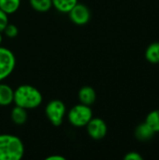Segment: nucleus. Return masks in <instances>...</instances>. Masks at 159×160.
<instances>
[{
	"label": "nucleus",
	"instance_id": "nucleus-1",
	"mask_svg": "<svg viewBox=\"0 0 159 160\" xmlns=\"http://www.w3.org/2000/svg\"><path fill=\"white\" fill-rule=\"evenodd\" d=\"M43 100L40 91L33 85L22 84L14 90L15 105L25 110H33L41 105Z\"/></svg>",
	"mask_w": 159,
	"mask_h": 160
},
{
	"label": "nucleus",
	"instance_id": "nucleus-2",
	"mask_svg": "<svg viewBox=\"0 0 159 160\" xmlns=\"http://www.w3.org/2000/svg\"><path fill=\"white\" fill-rule=\"evenodd\" d=\"M24 155L22 141L12 134H0V160H21Z\"/></svg>",
	"mask_w": 159,
	"mask_h": 160
},
{
	"label": "nucleus",
	"instance_id": "nucleus-3",
	"mask_svg": "<svg viewBox=\"0 0 159 160\" xmlns=\"http://www.w3.org/2000/svg\"><path fill=\"white\" fill-rule=\"evenodd\" d=\"M67 118L73 127L83 128L93 118V111L90 106L80 103L69 110Z\"/></svg>",
	"mask_w": 159,
	"mask_h": 160
},
{
	"label": "nucleus",
	"instance_id": "nucleus-4",
	"mask_svg": "<svg viewBox=\"0 0 159 160\" xmlns=\"http://www.w3.org/2000/svg\"><path fill=\"white\" fill-rule=\"evenodd\" d=\"M66 112V105L60 99L51 100L45 108L46 117L48 118L50 123L54 127H59L62 125Z\"/></svg>",
	"mask_w": 159,
	"mask_h": 160
},
{
	"label": "nucleus",
	"instance_id": "nucleus-5",
	"mask_svg": "<svg viewBox=\"0 0 159 160\" xmlns=\"http://www.w3.org/2000/svg\"><path fill=\"white\" fill-rule=\"evenodd\" d=\"M16 58L14 53L7 48L0 46V82L7 79L14 70Z\"/></svg>",
	"mask_w": 159,
	"mask_h": 160
},
{
	"label": "nucleus",
	"instance_id": "nucleus-6",
	"mask_svg": "<svg viewBox=\"0 0 159 160\" xmlns=\"http://www.w3.org/2000/svg\"><path fill=\"white\" fill-rule=\"evenodd\" d=\"M70 21L77 25H84L91 19V11L89 8L82 3H77L67 13Z\"/></svg>",
	"mask_w": 159,
	"mask_h": 160
},
{
	"label": "nucleus",
	"instance_id": "nucleus-7",
	"mask_svg": "<svg viewBox=\"0 0 159 160\" xmlns=\"http://www.w3.org/2000/svg\"><path fill=\"white\" fill-rule=\"evenodd\" d=\"M85 127L89 137L96 141L105 138L108 132L107 124L101 118H92Z\"/></svg>",
	"mask_w": 159,
	"mask_h": 160
},
{
	"label": "nucleus",
	"instance_id": "nucleus-8",
	"mask_svg": "<svg viewBox=\"0 0 159 160\" xmlns=\"http://www.w3.org/2000/svg\"><path fill=\"white\" fill-rule=\"evenodd\" d=\"M78 98L80 103L91 106L95 103L97 99V93L95 89L91 86H83L80 89L78 93Z\"/></svg>",
	"mask_w": 159,
	"mask_h": 160
},
{
	"label": "nucleus",
	"instance_id": "nucleus-9",
	"mask_svg": "<svg viewBox=\"0 0 159 160\" xmlns=\"http://www.w3.org/2000/svg\"><path fill=\"white\" fill-rule=\"evenodd\" d=\"M155 134L156 132L150 128V126L146 122L140 124L135 129V137L140 142L150 141Z\"/></svg>",
	"mask_w": 159,
	"mask_h": 160
},
{
	"label": "nucleus",
	"instance_id": "nucleus-10",
	"mask_svg": "<svg viewBox=\"0 0 159 160\" xmlns=\"http://www.w3.org/2000/svg\"><path fill=\"white\" fill-rule=\"evenodd\" d=\"M14 90L6 83H0V106H8L13 102Z\"/></svg>",
	"mask_w": 159,
	"mask_h": 160
},
{
	"label": "nucleus",
	"instance_id": "nucleus-11",
	"mask_svg": "<svg viewBox=\"0 0 159 160\" xmlns=\"http://www.w3.org/2000/svg\"><path fill=\"white\" fill-rule=\"evenodd\" d=\"M10 117L12 122L17 125V126H22L26 123L27 121V110L20 107V106H15L11 110Z\"/></svg>",
	"mask_w": 159,
	"mask_h": 160
},
{
	"label": "nucleus",
	"instance_id": "nucleus-12",
	"mask_svg": "<svg viewBox=\"0 0 159 160\" xmlns=\"http://www.w3.org/2000/svg\"><path fill=\"white\" fill-rule=\"evenodd\" d=\"M145 58L151 64L159 63V42L151 43L145 51Z\"/></svg>",
	"mask_w": 159,
	"mask_h": 160
},
{
	"label": "nucleus",
	"instance_id": "nucleus-13",
	"mask_svg": "<svg viewBox=\"0 0 159 160\" xmlns=\"http://www.w3.org/2000/svg\"><path fill=\"white\" fill-rule=\"evenodd\" d=\"M52 7L61 13H68L78 3V0H52Z\"/></svg>",
	"mask_w": 159,
	"mask_h": 160
},
{
	"label": "nucleus",
	"instance_id": "nucleus-14",
	"mask_svg": "<svg viewBox=\"0 0 159 160\" xmlns=\"http://www.w3.org/2000/svg\"><path fill=\"white\" fill-rule=\"evenodd\" d=\"M21 5V0H0V9L7 15L15 13Z\"/></svg>",
	"mask_w": 159,
	"mask_h": 160
},
{
	"label": "nucleus",
	"instance_id": "nucleus-15",
	"mask_svg": "<svg viewBox=\"0 0 159 160\" xmlns=\"http://www.w3.org/2000/svg\"><path fill=\"white\" fill-rule=\"evenodd\" d=\"M29 3L34 10L41 13L49 11L52 7V0H29Z\"/></svg>",
	"mask_w": 159,
	"mask_h": 160
},
{
	"label": "nucleus",
	"instance_id": "nucleus-16",
	"mask_svg": "<svg viewBox=\"0 0 159 160\" xmlns=\"http://www.w3.org/2000/svg\"><path fill=\"white\" fill-rule=\"evenodd\" d=\"M145 122L150 126V128L156 132H159V110L152 111L146 116Z\"/></svg>",
	"mask_w": 159,
	"mask_h": 160
},
{
	"label": "nucleus",
	"instance_id": "nucleus-17",
	"mask_svg": "<svg viewBox=\"0 0 159 160\" xmlns=\"http://www.w3.org/2000/svg\"><path fill=\"white\" fill-rule=\"evenodd\" d=\"M4 34L7 37V38H16L18 36V33H19V29L18 27L13 24V23H7V26L5 27V29L3 30Z\"/></svg>",
	"mask_w": 159,
	"mask_h": 160
},
{
	"label": "nucleus",
	"instance_id": "nucleus-18",
	"mask_svg": "<svg viewBox=\"0 0 159 160\" xmlns=\"http://www.w3.org/2000/svg\"><path fill=\"white\" fill-rule=\"evenodd\" d=\"M8 15L4 12L2 9H0V32L2 33L3 30L5 29V27L7 26V24L8 23Z\"/></svg>",
	"mask_w": 159,
	"mask_h": 160
},
{
	"label": "nucleus",
	"instance_id": "nucleus-19",
	"mask_svg": "<svg viewBox=\"0 0 159 160\" xmlns=\"http://www.w3.org/2000/svg\"><path fill=\"white\" fill-rule=\"evenodd\" d=\"M125 160H142L143 158L138 153V152H129L127 153L125 157H124Z\"/></svg>",
	"mask_w": 159,
	"mask_h": 160
},
{
	"label": "nucleus",
	"instance_id": "nucleus-20",
	"mask_svg": "<svg viewBox=\"0 0 159 160\" xmlns=\"http://www.w3.org/2000/svg\"><path fill=\"white\" fill-rule=\"evenodd\" d=\"M46 160H66V158L63 157V156H60V155H52V156H50V157H47Z\"/></svg>",
	"mask_w": 159,
	"mask_h": 160
},
{
	"label": "nucleus",
	"instance_id": "nucleus-21",
	"mask_svg": "<svg viewBox=\"0 0 159 160\" xmlns=\"http://www.w3.org/2000/svg\"><path fill=\"white\" fill-rule=\"evenodd\" d=\"M2 41H3V36H2V34H1V32H0V46H1Z\"/></svg>",
	"mask_w": 159,
	"mask_h": 160
}]
</instances>
